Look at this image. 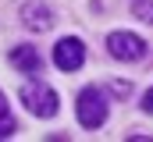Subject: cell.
<instances>
[{"mask_svg": "<svg viewBox=\"0 0 153 142\" xmlns=\"http://www.w3.org/2000/svg\"><path fill=\"white\" fill-rule=\"evenodd\" d=\"M22 103L29 114H36V117H53L57 114V92L53 89H46V82H36V78H29L25 85H22Z\"/></svg>", "mask_w": 153, "mask_h": 142, "instance_id": "obj_1", "label": "cell"}, {"mask_svg": "<svg viewBox=\"0 0 153 142\" xmlns=\"http://www.w3.org/2000/svg\"><path fill=\"white\" fill-rule=\"evenodd\" d=\"M78 124L82 128H100L103 121H107V96L96 89V85H85L82 92H78Z\"/></svg>", "mask_w": 153, "mask_h": 142, "instance_id": "obj_2", "label": "cell"}, {"mask_svg": "<svg viewBox=\"0 0 153 142\" xmlns=\"http://www.w3.org/2000/svg\"><path fill=\"white\" fill-rule=\"evenodd\" d=\"M107 50L114 61H143L146 57V43L132 32H111L107 36Z\"/></svg>", "mask_w": 153, "mask_h": 142, "instance_id": "obj_3", "label": "cell"}, {"mask_svg": "<svg viewBox=\"0 0 153 142\" xmlns=\"http://www.w3.org/2000/svg\"><path fill=\"white\" fill-rule=\"evenodd\" d=\"M82 61H85V46H82V39H75V36H68V39H61L53 46V64L61 71H78Z\"/></svg>", "mask_w": 153, "mask_h": 142, "instance_id": "obj_4", "label": "cell"}, {"mask_svg": "<svg viewBox=\"0 0 153 142\" xmlns=\"http://www.w3.org/2000/svg\"><path fill=\"white\" fill-rule=\"evenodd\" d=\"M22 18H25V25H29L32 32H46V29L53 25V18H50V7H46L43 0H29V4L22 7Z\"/></svg>", "mask_w": 153, "mask_h": 142, "instance_id": "obj_5", "label": "cell"}, {"mask_svg": "<svg viewBox=\"0 0 153 142\" xmlns=\"http://www.w3.org/2000/svg\"><path fill=\"white\" fill-rule=\"evenodd\" d=\"M11 64H14L18 71H25V75H36L43 61H39V53L32 50V46H14V50H11Z\"/></svg>", "mask_w": 153, "mask_h": 142, "instance_id": "obj_6", "label": "cell"}, {"mask_svg": "<svg viewBox=\"0 0 153 142\" xmlns=\"http://www.w3.org/2000/svg\"><path fill=\"white\" fill-rule=\"evenodd\" d=\"M14 117H11V110H7V100H4V92H0V139H11L14 135Z\"/></svg>", "mask_w": 153, "mask_h": 142, "instance_id": "obj_7", "label": "cell"}, {"mask_svg": "<svg viewBox=\"0 0 153 142\" xmlns=\"http://www.w3.org/2000/svg\"><path fill=\"white\" fill-rule=\"evenodd\" d=\"M132 14H139L143 21L153 25V0H132Z\"/></svg>", "mask_w": 153, "mask_h": 142, "instance_id": "obj_8", "label": "cell"}, {"mask_svg": "<svg viewBox=\"0 0 153 142\" xmlns=\"http://www.w3.org/2000/svg\"><path fill=\"white\" fill-rule=\"evenodd\" d=\"M143 110L153 114V89H146V96H143Z\"/></svg>", "mask_w": 153, "mask_h": 142, "instance_id": "obj_9", "label": "cell"}]
</instances>
